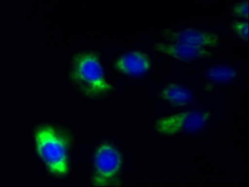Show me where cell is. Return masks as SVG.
Wrapping results in <instances>:
<instances>
[{"mask_svg":"<svg viewBox=\"0 0 249 187\" xmlns=\"http://www.w3.org/2000/svg\"><path fill=\"white\" fill-rule=\"evenodd\" d=\"M233 31L242 39L245 41L248 40V22H236L231 25Z\"/></svg>","mask_w":249,"mask_h":187,"instance_id":"9c48e42d","label":"cell"},{"mask_svg":"<svg viewBox=\"0 0 249 187\" xmlns=\"http://www.w3.org/2000/svg\"><path fill=\"white\" fill-rule=\"evenodd\" d=\"M36 141L37 153L50 170L57 175L66 174L67 136L52 127H44L36 132Z\"/></svg>","mask_w":249,"mask_h":187,"instance_id":"7a4b0ae2","label":"cell"},{"mask_svg":"<svg viewBox=\"0 0 249 187\" xmlns=\"http://www.w3.org/2000/svg\"><path fill=\"white\" fill-rule=\"evenodd\" d=\"M209 78L217 82H227L236 76L235 69L231 66L219 65L209 68L207 73Z\"/></svg>","mask_w":249,"mask_h":187,"instance_id":"ba28073f","label":"cell"},{"mask_svg":"<svg viewBox=\"0 0 249 187\" xmlns=\"http://www.w3.org/2000/svg\"><path fill=\"white\" fill-rule=\"evenodd\" d=\"M162 97L176 103L184 104L189 98V93L182 86L171 84L165 87L161 92Z\"/></svg>","mask_w":249,"mask_h":187,"instance_id":"52a82bcc","label":"cell"},{"mask_svg":"<svg viewBox=\"0 0 249 187\" xmlns=\"http://www.w3.org/2000/svg\"><path fill=\"white\" fill-rule=\"evenodd\" d=\"M153 49L157 52L168 54L183 61L210 57L213 54L202 47L183 43H155Z\"/></svg>","mask_w":249,"mask_h":187,"instance_id":"5b68a950","label":"cell"},{"mask_svg":"<svg viewBox=\"0 0 249 187\" xmlns=\"http://www.w3.org/2000/svg\"><path fill=\"white\" fill-rule=\"evenodd\" d=\"M115 67L120 72L129 75L138 76L150 68V61L146 54L134 51L125 54L116 62Z\"/></svg>","mask_w":249,"mask_h":187,"instance_id":"8992f818","label":"cell"},{"mask_svg":"<svg viewBox=\"0 0 249 187\" xmlns=\"http://www.w3.org/2000/svg\"><path fill=\"white\" fill-rule=\"evenodd\" d=\"M232 13L237 17L248 19V1L245 0L236 4L232 9Z\"/></svg>","mask_w":249,"mask_h":187,"instance_id":"30bf717a","label":"cell"},{"mask_svg":"<svg viewBox=\"0 0 249 187\" xmlns=\"http://www.w3.org/2000/svg\"><path fill=\"white\" fill-rule=\"evenodd\" d=\"M121 164L120 155L116 149L108 145L101 146L95 155L93 185H111L114 182Z\"/></svg>","mask_w":249,"mask_h":187,"instance_id":"3957f363","label":"cell"},{"mask_svg":"<svg viewBox=\"0 0 249 187\" xmlns=\"http://www.w3.org/2000/svg\"><path fill=\"white\" fill-rule=\"evenodd\" d=\"M161 37L172 43H183L196 46L217 47L220 40L214 34L194 29L179 31L165 29L160 32Z\"/></svg>","mask_w":249,"mask_h":187,"instance_id":"277c9868","label":"cell"},{"mask_svg":"<svg viewBox=\"0 0 249 187\" xmlns=\"http://www.w3.org/2000/svg\"><path fill=\"white\" fill-rule=\"evenodd\" d=\"M71 78L80 90L89 96L105 94L113 88L104 79L98 57L89 52L74 56Z\"/></svg>","mask_w":249,"mask_h":187,"instance_id":"6da1fadb","label":"cell"}]
</instances>
